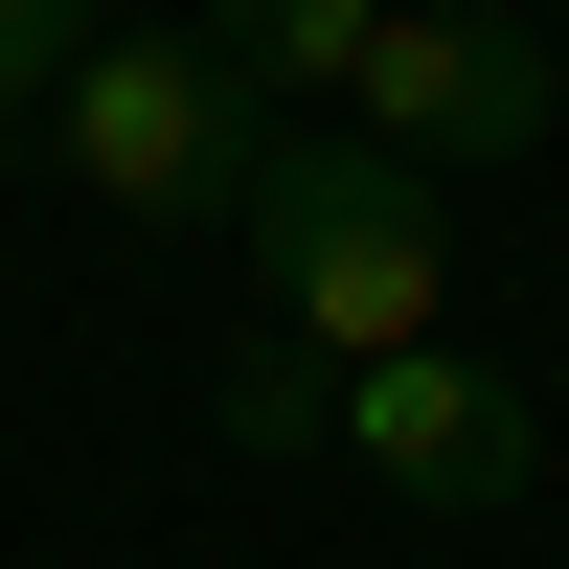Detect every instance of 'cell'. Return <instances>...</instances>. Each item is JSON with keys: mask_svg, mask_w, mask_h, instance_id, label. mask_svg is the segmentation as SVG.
<instances>
[{"mask_svg": "<svg viewBox=\"0 0 569 569\" xmlns=\"http://www.w3.org/2000/svg\"><path fill=\"white\" fill-rule=\"evenodd\" d=\"M46 137H69L91 206H160V228H182V206H228V182H251V137H273V114L206 69V46H91V69L46 91Z\"/></svg>", "mask_w": 569, "mask_h": 569, "instance_id": "obj_4", "label": "cell"}, {"mask_svg": "<svg viewBox=\"0 0 569 569\" xmlns=\"http://www.w3.org/2000/svg\"><path fill=\"white\" fill-rule=\"evenodd\" d=\"M365 23H388V0H206V69L251 91V114H342Z\"/></svg>", "mask_w": 569, "mask_h": 569, "instance_id": "obj_5", "label": "cell"}, {"mask_svg": "<svg viewBox=\"0 0 569 569\" xmlns=\"http://www.w3.org/2000/svg\"><path fill=\"white\" fill-rule=\"evenodd\" d=\"M228 433H251V456H319V365L251 342V365H228Z\"/></svg>", "mask_w": 569, "mask_h": 569, "instance_id": "obj_7", "label": "cell"}, {"mask_svg": "<svg viewBox=\"0 0 569 569\" xmlns=\"http://www.w3.org/2000/svg\"><path fill=\"white\" fill-rule=\"evenodd\" d=\"M91 46H114V23H91V0H0V114H23V91H69Z\"/></svg>", "mask_w": 569, "mask_h": 569, "instance_id": "obj_6", "label": "cell"}, {"mask_svg": "<svg viewBox=\"0 0 569 569\" xmlns=\"http://www.w3.org/2000/svg\"><path fill=\"white\" fill-rule=\"evenodd\" d=\"M547 114H569V91H547V23H525V0H388V23H365V69H342V137H388L410 182L525 160Z\"/></svg>", "mask_w": 569, "mask_h": 569, "instance_id": "obj_2", "label": "cell"}, {"mask_svg": "<svg viewBox=\"0 0 569 569\" xmlns=\"http://www.w3.org/2000/svg\"><path fill=\"white\" fill-rule=\"evenodd\" d=\"M319 456L388 479V501H433V525H479V501H525L547 410H525V365H479V342H388V365L319 388Z\"/></svg>", "mask_w": 569, "mask_h": 569, "instance_id": "obj_3", "label": "cell"}, {"mask_svg": "<svg viewBox=\"0 0 569 569\" xmlns=\"http://www.w3.org/2000/svg\"><path fill=\"white\" fill-rule=\"evenodd\" d=\"M228 228H251V273H273V342L342 388V365H388V342H456V251H433V182L388 160V137H342V114H273L251 137V182H228Z\"/></svg>", "mask_w": 569, "mask_h": 569, "instance_id": "obj_1", "label": "cell"}]
</instances>
